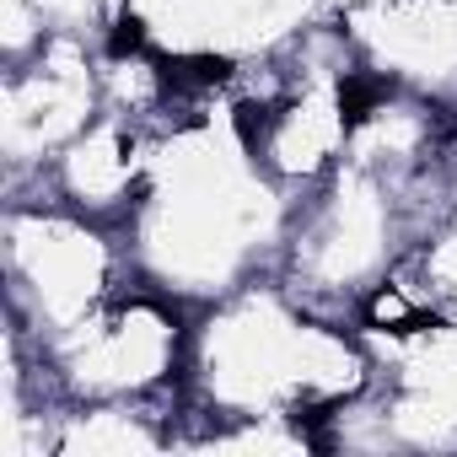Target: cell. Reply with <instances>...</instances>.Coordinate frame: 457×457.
<instances>
[{"mask_svg": "<svg viewBox=\"0 0 457 457\" xmlns=\"http://www.w3.org/2000/svg\"><path fill=\"white\" fill-rule=\"evenodd\" d=\"M135 280L124 226L71 210L54 194L6 204V318L22 345H49Z\"/></svg>", "mask_w": 457, "mask_h": 457, "instance_id": "obj_1", "label": "cell"}]
</instances>
